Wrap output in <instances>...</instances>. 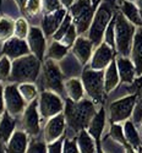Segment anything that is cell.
<instances>
[{
  "mask_svg": "<svg viewBox=\"0 0 142 153\" xmlns=\"http://www.w3.org/2000/svg\"><path fill=\"white\" fill-rule=\"evenodd\" d=\"M96 114L94 103L89 99L72 100L68 99L64 107V115L66 119V124L74 132H80L87 126Z\"/></svg>",
  "mask_w": 142,
  "mask_h": 153,
  "instance_id": "obj_1",
  "label": "cell"
},
{
  "mask_svg": "<svg viewBox=\"0 0 142 153\" xmlns=\"http://www.w3.org/2000/svg\"><path fill=\"white\" fill-rule=\"evenodd\" d=\"M136 26L129 21L123 12L115 14V50L119 55L129 56L131 54Z\"/></svg>",
  "mask_w": 142,
  "mask_h": 153,
  "instance_id": "obj_2",
  "label": "cell"
},
{
  "mask_svg": "<svg viewBox=\"0 0 142 153\" xmlns=\"http://www.w3.org/2000/svg\"><path fill=\"white\" fill-rule=\"evenodd\" d=\"M114 17L113 6L109 1L104 0L103 3L98 5L96 9L94 16L92 20V23L88 30V38L91 39L94 47H98L103 39H104V33L108 27V25Z\"/></svg>",
  "mask_w": 142,
  "mask_h": 153,
  "instance_id": "obj_3",
  "label": "cell"
},
{
  "mask_svg": "<svg viewBox=\"0 0 142 153\" xmlns=\"http://www.w3.org/2000/svg\"><path fill=\"white\" fill-rule=\"evenodd\" d=\"M41 69V60L34 54H27L15 59L12 62L10 79L15 82H33Z\"/></svg>",
  "mask_w": 142,
  "mask_h": 153,
  "instance_id": "obj_4",
  "label": "cell"
},
{
  "mask_svg": "<svg viewBox=\"0 0 142 153\" xmlns=\"http://www.w3.org/2000/svg\"><path fill=\"white\" fill-rule=\"evenodd\" d=\"M81 81L85 87V92L94 103H102L107 94L104 87V71L86 68L82 72Z\"/></svg>",
  "mask_w": 142,
  "mask_h": 153,
  "instance_id": "obj_5",
  "label": "cell"
},
{
  "mask_svg": "<svg viewBox=\"0 0 142 153\" xmlns=\"http://www.w3.org/2000/svg\"><path fill=\"white\" fill-rule=\"evenodd\" d=\"M96 9L97 7H94L91 0H75V3L70 6V15L77 33L81 34L89 30Z\"/></svg>",
  "mask_w": 142,
  "mask_h": 153,
  "instance_id": "obj_6",
  "label": "cell"
},
{
  "mask_svg": "<svg viewBox=\"0 0 142 153\" xmlns=\"http://www.w3.org/2000/svg\"><path fill=\"white\" fill-rule=\"evenodd\" d=\"M136 105V94L131 93L126 97L117 99L109 105V118L112 123H121L130 119Z\"/></svg>",
  "mask_w": 142,
  "mask_h": 153,
  "instance_id": "obj_7",
  "label": "cell"
},
{
  "mask_svg": "<svg viewBox=\"0 0 142 153\" xmlns=\"http://www.w3.org/2000/svg\"><path fill=\"white\" fill-rule=\"evenodd\" d=\"M43 74H44L45 86L49 90L54 91L57 93H62L65 91V88H64V81H62L64 76H62L60 68L58 66V64L55 62V60L48 59L44 62Z\"/></svg>",
  "mask_w": 142,
  "mask_h": 153,
  "instance_id": "obj_8",
  "label": "cell"
},
{
  "mask_svg": "<svg viewBox=\"0 0 142 153\" xmlns=\"http://www.w3.org/2000/svg\"><path fill=\"white\" fill-rule=\"evenodd\" d=\"M38 105H39V113L43 118H51L61 113L64 110V102L61 98L57 94V92H43L41 94V98L38 100Z\"/></svg>",
  "mask_w": 142,
  "mask_h": 153,
  "instance_id": "obj_9",
  "label": "cell"
},
{
  "mask_svg": "<svg viewBox=\"0 0 142 153\" xmlns=\"http://www.w3.org/2000/svg\"><path fill=\"white\" fill-rule=\"evenodd\" d=\"M4 98L6 110L11 115H19L25 110L26 100L23 99L19 87L16 85H7L4 88Z\"/></svg>",
  "mask_w": 142,
  "mask_h": 153,
  "instance_id": "obj_10",
  "label": "cell"
},
{
  "mask_svg": "<svg viewBox=\"0 0 142 153\" xmlns=\"http://www.w3.org/2000/svg\"><path fill=\"white\" fill-rule=\"evenodd\" d=\"M114 50L115 49L110 47L108 43L102 42L94 50L89 68H92L94 70H104L114 60V55H115Z\"/></svg>",
  "mask_w": 142,
  "mask_h": 153,
  "instance_id": "obj_11",
  "label": "cell"
},
{
  "mask_svg": "<svg viewBox=\"0 0 142 153\" xmlns=\"http://www.w3.org/2000/svg\"><path fill=\"white\" fill-rule=\"evenodd\" d=\"M65 126H66V119L64 113H59L57 115L49 118L44 129V140L48 143L57 141L58 138L64 136Z\"/></svg>",
  "mask_w": 142,
  "mask_h": 153,
  "instance_id": "obj_12",
  "label": "cell"
},
{
  "mask_svg": "<svg viewBox=\"0 0 142 153\" xmlns=\"http://www.w3.org/2000/svg\"><path fill=\"white\" fill-rule=\"evenodd\" d=\"M38 100L33 99L30 105L23 111V126L26 131L32 136L39 134V110H38Z\"/></svg>",
  "mask_w": 142,
  "mask_h": 153,
  "instance_id": "obj_13",
  "label": "cell"
},
{
  "mask_svg": "<svg viewBox=\"0 0 142 153\" xmlns=\"http://www.w3.org/2000/svg\"><path fill=\"white\" fill-rule=\"evenodd\" d=\"M3 53L4 55L9 56L10 59H17L23 55L30 54V45L26 43L22 38L19 37H12L6 39L3 47Z\"/></svg>",
  "mask_w": 142,
  "mask_h": 153,
  "instance_id": "obj_14",
  "label": "cell"
},
{
  "mask_svg": "<svg viewBox=\"0 0 142 153\" xmlns=\"http://www.w3.org/2000/svg\"><path fill=\"white\" fill-rule=\"evenodd\" d=\"M104 126H106V110L102 107L98 111H96V114L93 115V118L91 119V121H89V124L87 126V131L96 141L97 152H102L100 138H102L103 130H104Z\"/></svg>",
  "mask_w": 142,
  "mask_h": 153,
  "instance_id": "obj_15",
  "label": "cell"
},
{
  "mask_svg": "<svg viewBox=\"0 0 142 153\" xmlns=\"http://www.w3.org/2000/svg\"><path fill=\"white\" fill-rule=\"evenodd\" d=\"M66 14L68 12L65 7H60L59 10H55L53 12H47L42 21V27H43L44 34L48 37L50 36L53 37V34L57 32V30L61 25L62 20L65 19Z\"/></svg>",
  "mask_w": 142,
  "mask_h": 153,
  "instance_id": "obj_16",
  "label": "cell"
},
{
  "mask_svg": "<svg viewBox=\"0 0 142 153\" xmlns=\"http://www.w3.org/2000/svg\"><path fill=\"white\" fill-rule=\"evenodd\" d=\"M43 33L44 32L41 28L31 27L27 36V41H28L27 43L30 45V49L39 60H43L44 52H45V38Z\"/></svg>",
  "mask_w": 142,
  "mask_h": 153,
  "instance_id": "obj_17",
  "label": "cell"
},
{
  "mask_svg": "<svg viewBox=\"0 0 142 153\" xmlns=\"http://www.w3.org/2000/svg\"><path fill=\"white\" fill-rule=\"evenodd\" d=\"M93 43L91 42L89 38H85V37H77V39L75 41L74 45H72V53L75 55V58L79 60L80 64L86 65L89 61L92 56V49H93Z\"/></svg>",
  "mask_w": 142,
  "mask_h": 153,
  "instance_id": "obj_18",
  "label": "cell"
},
{
  "mask_svg": "<svg viewBox=\"0 0 142 153\" xmlns=\"http://www.w3.org/2000/svg\"><path fill=\"white\" fill-rule=\"evenodd\" d=\"M117 61V66L120 76V81L123 83H134L135 77L137 76L136 74V68L134 65V62L131 59H129V56H118L115 59Z\"/></svg>",
  "mask_w": 142,
  "mask_h": 153,
  "instance_id": "obj_19",
  "label": "cell"
},
{
  "mask_svg": "<svg viewBox=\"0 0 142 153\" xmlns=\"http://www.w3.org/2000/svg\"><path fill=\"white\" fill-rule=\"evenodd\" d=\"M130 56L136 68L137 76H141L142 75V26L136 28Z\"/></svg>",
  "mask_w": 142,
  "mask_h": 153,
  "instance_id": "obj_20",
  "label": "cell"
},
{
  "mask_svg": "<svg viewBox=\"0 0 142 153\" xmlns=\"http://www.w3.org/2000/svg\"><path fill=\"white\" fill-rule=\"evenodd\" d=\"M28 140L23 131H15L7 141V152L11 153H23L27 152Z\"/></svg>",
  "mask_w": 142,
  "mask_h": 153,
  "instance_id": "obj_21",
  "label": "cell"
},
{
  "mask_svg": "<svg viewBox=\"0 0 142 153\" xmlns=\"http://www.w3.org/2000/svg\"><path fill=\"white\" fill-rule=\"evenodd\" d=\"M120 83V76L117 66V61L115 59L109 64V65L104 69V87L106 92L110 93L113 90L117 88V86Z\"/></svg>",
  "mask_w": 142,
  "mask_h": 153,
  "instance_id": "obj_22",
  "label": "cell"
},
{
  "mask_svg": "<svg viewBox=\"0 0 142 153\" xmlns=\"http://www.w3.org/2000/svg\"><path fill=\"white\" fill-rule=\"evenodd\" d=\"M15 126L16 121L14 119V115L6 110L4 111L1 119H0V141L7 143L12 134L15 132Z\"/></svg>",
  "mask_w": 142,
  "mask_h": 153,
  "instance_id": "obj_23",
  "label": "cell"
},
{
  "mask_svg": "<svg viewBox=\"0 0 142 153\" xmlns=\"http://www.w3.org/2000/svg\"><path fill=\"white\" fill-rule=\"evenodd\" d=\"M121 12L129 21L135 25V26H137V27L142 26V19H141L138 7H137L135 1L124 0L123 4H121Z\"/></svg>",
  "mask_w": 142,
  "mask_h": 153,
  "instance_id": "obj_24",
  "label": "cell"
},
{
  "mask_svg": "<svg viewBox=\"0 0 142 153\" xmlns=\"http://www.w3.org/2000/svg\"><path fill=\"white\" fill-rule=\"evenodd\" d=\"M64 88L68 97L72 100H81L85 94V87L81 80L79 79H69L64 82Z\"/></svg>",
  "mask_w": 142,
  "mask_h": 153,
  "instance_id": "obj_25",
  "label": "cell"
},
{
  "mask_svg": "<svg viewBox=\"0 0 142 153\" xmlns=\"http://www.w3.org/2000/svg\"><path fill=\"white\" fill-rule=\"evenodd\" d=\"M77 140V145H79V149L82 153H93L97 152V145L94 138L89 135L87 129H83L79 132V137Z\"/></svg>",
  "mask_w": 142,
  "mask_h": 153,
  "instance_id": "obj_26",
  "label": "cell"
},
{
  "mask_svg": "<svg viewBox=\"0 0 142 153\" xmlns=\"http://www.w3.org/2000/svg\"><path fill=\"white\" fill-rule=\"evenodd\" d=\"M123 127H124V134H125V137H126V141L129 142V145H130L134 149H137L142 145V142H141L140 134L136 129L134 121L129 120V119L125 120Z\"/></svg>",
  "mask_w": 142,
  "mask_h": 153,
  "instance_id": "obj_27",
  "label": "cell"
},
{
  "mask_svg": "<svg viewBox=\"0 0 142 153\" xmlns=\"http://www.w3.org/2000/svg\"><path fill=\"white\" fill-rule=\"evenodd\" d=\"M134 93L136 94V105L132 114L135 123H140L142 120V75L138 76V80L134 81Z\"/></svg>",
  "mask_w": 142,
  "mask_h": 153,
  "instance_id": "obj_28",
  "label": "cell"
},
{
  "mask_svg": "<svg viewBox=\"0 0 142 153\" xmlns=\"http://www.w3.org/2000/svg\"><path fill=\"white\" fill-rule=\"evenodd\" d=\"M109 135L115 142L120 143L127 152H132L134 151V148L126 141V137H125V134H124V127L119 123H112Z\"/></svg>",
  "mask_w": 142,
  "mask_h": 153,
  "instance_id": "obj_29",
  "label": "cell"
},
{
  "mask_svg": "<svg viewBox=\"0 0 142 153\" xmlns=\"http://www.w3.org/2000/svg\"><path fill=\"white\" fill-rule=\"evenodd\" d=\"M68 49H69V47L64 45L61 42L54 41L48 49V58L53 59L55 61H59L62 58H65V55L68 54Z\"/></svg>",
  "mask_w": 142,
  "mask_h": 153,
  "instance_id": "obj_30",
  "label": "cell"
},
{
  "mask_svg": "<svg viewBox=\"0 0 142 153\" xmlns=\"http://www.w3.org/2000/svg\"><path fill=\"white\" fill-rule=\"evenodd\" d=\"M19 90L26 102H32L37 97V88L32 82H22L19 86Z\"/></svg>",
  "mask_w": 142,
  "mask_h": 153,
  "instance_id": "obj_31",
  "label": "cell"
},
{
  "mask_svg": "<svg viewBox=\"0 0 142 153\" xmlns=\"http://www.w3.org/2000/svg\"><path fill=\"white\" fill-rule=\"evenodd\" d=\"M15 31V23L9 19L1 17L0 19V41L9 39L11 34Z\"/></svg>",
  "mask_w": 142,
  "mask_h": 153,
  "instance_id": "obj_32",
  "label": "cell"
},
{
  "mask_svg": "<svg viewBox=\"0 0 142 153\" xmlns=\"http://www.w3.org/2000/svg\"><path fill=\"white\" fill-rule=\"evenodd\" d=\"M71 25H72V17H71L70 14H66L65 19L62 20V22H61V25L59 26V28H58L57 32L53 34V39L60 42V41L62 39V37L65 36V33L69 31V28H70Z\"/></svg>",
  "mask_w": 142,
  "mask_h": 153,
  "instance_id": "obj_33",
  "label": "cell"
},
{
  "mask_svg": "<svg viewBox=\"0 0 142 153\" xmlns=\"http://www.w3.org/2000/svg\"><path fill=\"white\" fill-rule=\"evenodd\" d=\"M10 58L4 55L1 56V59H0V80H6L10 77L11 75V62L9 60Z\"/></svg>",
  "mask_w": 142,
  "mask_h": 153,
  "instance_id": "obj_34",
  "label": "cell"
},
{
  "mask_svg": "<svg viewBox=\"0 0 142 153\" xmlns=\"http://www.w3.org/2000/svg\"><path fill=\"white\" fill-rule=\"evenodd\" d=\"M104 42L108 43L110 47H113L115 49V15L113 17V20L110 21V23L108 25V27L104 33Z\"/></svg>",
  "mask_w": 142,
  "mask_h": 153,
  "instance_id": "obj_35",
  "label": "cell"
},
{
  "mask_svg": "<svg viewBox=\"0 0 142 153\" xmlns=\"http://www.w3.org/2000/svg\"><path fill=\"white\" fill-rule=\"evenodd\" d=\"M15 36L19 38H22L25 39L26 37L28 36V25L26 22L25 19H19L15 22V31H14Z\"/></svg>",
  "mask_w": 142,
  "mask_h": 153,
  "instance_id": "obj_36",
  "label": "cell"
},
{
  "mask_svg": "<svg viewBox=\"0 0 142 153\" xmlns=\"http://www.w3.org/2000/svg\"><path fill=\"white\" fill-rule=\"evenodd\" d=\"M77 39V30H76V26L72 23L71 26H70V28H69V31L65 33V36L62 37V39L60 41L64 45H66V47H72L74 45V43H75V41Z\"/></svg>",
  "mask_w": 142,
  "mask_h": 153,
  "instance_id": "obj_37",
  "label": "cell"
},
{
  "mask_svg": "<svg viewBox=\"0 0 142 153\" xmlns=\"http://www.w3.org/2000/svg\"><path fill=\"white\" fill-rule=\"evenodd\" d=\"M62 152H65V153H77V152H80L79 145H77V140H64Z\"/></svg>",
  "mask_w": 142,
  "mask_h": 153,
  "instance_id": "obj_38",
  "label": "cell"
},
{
  "mask_svg": "<svg viewBox=\"0 0 142 153\" xmlns=\"http://www.w3.org/2000/svg\"><path fill=\"white\" fill-rule=\"evenodd\" d=\"M41 5H42L41 0H28L27 4H26L25 10L28 15H36V14H38V11H39Z\"/></svg>",
  "mask_w": 142,
  "mask_h": 153,
  "instance_id": "obj_39",
  "label": "cell"
},
{
  "mask_svg": "<svg viewBox=\"0 0 142 153\" xmlns=\"http://www.w3.org/2000/svg\"><path fill=\"white\" fill-rule=\"evenodd\" d=\"M62 146H64V136H61L54 142L48 143L47 151L50 153H60V152H62Z\"/></svg>",
  "mask_w": 142,
  "mask_h": 153,
  "instance_id": "obj_40",
  "label": "cell"
},
{
  "mask_svg": "<svg viewBox=\"0 0 142 153\" xmlns=\"http://www.w3.org/2000/svg\"><path fill=\"white\" fill-rule=\"evenodd\" d=\"M27 152H31V153H43V152H48V151H47V146H45V143H43V142H41V141H37V140H34V141L31 142V145L28 146Z\"/></svg>",
  "mask_w": 142,
  "mask_h": 153,
  "instance_id": "obj_41",
  "label": "cell"
},
{
  "mask_svg": "<svg viewBox=\"0 0 142 153\" xmlns=\"http://www.w3.org/2000/svg\"><path fill=\"white\" fill-rule=\"evenodd\" d=\"M60 0H43V9L45 12H53L60 9Z\"/></svg>",
  "mask_w": 142,
  "mask_h": 153,
  "instance_id": "obj_42",
  "label": "cell"
},
{
  "mask_svg": "<svg viewBox=\"0 0 142 153\" xmlns=\"http://www.w3.org/2000/svg\"><path fill=\"white\" fill-rule=\"evenodd\" d=\"M4 107H5V98H4V87L0 83V117L4 114Z\"/></svg>",
  "mask_w": 142,
  "mask_h": 153,
  "instance_id": "obj_43",
  "label": "cell"
},
{
  "mask_svg": "<svg viewBox=\"0 0 142 153\" xmlns=\"http://www.w3.org/2000/svg\"><path fill=\"white\" fill-rule=\"evenodd\" d=\"M60 3H61V5L65 7V9H66V7L70 9V6L75 3V0H60Z\"/></svg>",
  "mask_w": 142,
  "mask_h": 153,
  "instance_id": "obj_44",
  "label": "cell"
},
{
  "mask_svg": "<svg viewBox=\"0 0 142 153\" xmlns=\"http://www.w3.org/2000/svg\"><path fill=\"white\" fill-rule=\"evenodd\" d=\"M27 1H28V0H16V3H17V5L20 6V9H21V10H25Z\"/></svg>",
  "mask_w": 142,
  "mask_h": 153,
  "instance_id": "obj_45",
  "label": "cell"
},
{
  "mask_svg": "<svg viewBox=\"0 0 142 153\" xmlns=\"http://www.w3.org/2000/svg\"><path fill=\"white\" fill-rule=\"evenodd\" d=\"M136 5L138 7V11H140V15H141V19H142V0H136Z\"/></svg>",
  "mask_w": 142,
  "mask_h": 153,
  "instance_id": "obj_46",
  "label": "cell"
},
{
  "mask_svg": "<svg viewBox=\"0 0 142 153\" xmlns=\"http://www.w3.org/2000/svg\"><path fill=\"white\" fill-rule=\"evenodd\" d=\"M92 4L94 5V7H98V5L100 4V0H91Z\"/></svg>",
  "mask_w": 142,
  "mask_h": 153,
  "instance_id": "obj_47",
  "label": "cell"
},
{
  "mask_svg": "<svg viewBox=\"0 0 142 153\" xmlns=\"http://www.w3.org/2000/svg\"><path fill=\"white\" fill-rule=\"evenodd\" d=\"M140 129H141V131H142V120L140 121Z\"/></svg>",
  "mask_w": 142,
  "mask_h": 153,
  "instance_id": "obj_48",
  "label": "cell"
},
{
  "mask_svg": "<svg viewBox=\"0 0 142 153\" xmlns=\"http://www.w3.org/2000/svg\"><path fill=\"white\" fill-rule=\"evenodd\" d=\"M131 1H136V0H131Z\"/></svg>",
  "mask_w": 142,
  "mask_h": 153,
  "instance_id": "obj_49",
  "label": "cell"
},
{
  "mask_svg": "<svg viewBox=\"0 0 142 153\" xmlns=\"http://www.w3.org/2000/svg\"><path fill=\"white\" fill-rule=\"evenodd\" d=\"M0 3H1V0H0Z\"/></svg>",
  "mask_w": 142,
  "mask_h": 153,
  "instance_id": "obj_50",
  "label": "cell"
}]
</instances>
